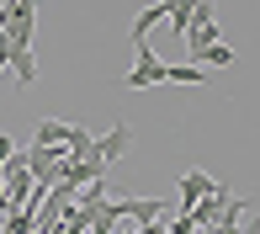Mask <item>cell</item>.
I'll return each mask as SVG.
<instances>
[{"label":"cell","mask_w":260,"mask_h":234,"mask_svg":"<svg viewBox=\"0 0 260 234\" xmlns=\"http://www.w3.org/2000/svg\"><path fill=\"white\" fill-rule=\"evenodd\" d=\"M0 75H11V69H6V58H0Z\"/></svg>","instance_id":"4fadbf2b"},{"label":"cell","mask_w":260,"mask_h":234,"mask_svg":"<svg viewBox=\"0 0 260 234\" xmlns=\"http://www.w3.org/2000/svg\"><path fill=\"white\" fill-rule=\"evenodd\" d=\"M127 144H133V128H127V123H117L112 133H101L96 144H90V155H96L101 165H117V160L127 155Z\"/></svg>","instance_id":"3957f363"},{"label":"cell","mask_w":260,"mask_h":234,"mask_svg":"<svg viewBox=\"0 0 260 234\" xmlns=\"http://www.w3.org/2000/svg\"><path fill=\"white\" fill-rule=\"evenodd\" d=\"M11 155H16V144H11V138L0 133V170H6V160H11Z\"/></svg>","instance_id":"30bf717a"},{"label":"cell","mask_w":260,"mask_h":234,"mask_svg":"<svg viewBox=\"0 0 260 234\" xmlns=\"http://www.w3.org/2000/svg\"><path fill=\"white\" fill-rule=\"evenodd\" d=\"M165 21H170V32L186 38V32H191V0H170V16H165Z\"/></svg>","instance_id":"52a82bcc"},{"label":"cell","mask_w":260,"mask_h":234,"mask_svg":"<svg viewBox=\"0 0 260 234\" xmlns=\"http://www.w3.org/2000/svg\"><path fill=\"white\" fill-rule=\"evenodd\" d=\"M202 64H170V85H202Z\"/></svg>","instance_id":"ba28073f"},{"label":"cell","mask_w":260,"mask_h":234,"mask_svg":"<svg viewBox=\"0 0 260 234\" xmlns=\"http://www.w3.org/2000/svg\"><path fill=\"white\" fill-rule=\"evenodd\" d=\"M117 234H138V224H122V229H117Z\"/></svg>","instance_id":"7c38bea8"},{"label":"cell","mask_w":260,"mask_h":234,"mask_svg":"<svg viewBox=\"0 0 260 234\" xmlns=\"http://www.w3.org/2000/svg\"><path fill=\"white\" fill-rule=\"evenodd\" d=\"M170 234H197V224H191V213H175V218H170Z\"/></svg>","instance_id":"9c48e42d"},{"label":"cell","mask_w":260,"mask_h":234,"mask_svg":"<svg viewBox=\"0 0 260 234\" xmlns=\"http://www.w3.org/2000/svg\"><path fill=\"white\" fill-rule=\"evenodd\" d=\"M11 213V197H6V175H0V218Z\"/></svg>","instance_id":"8fae6325"},{"label":"cell","mask_w":260,"mask_h":234,"mask_svg":"<svg viewBox=\"0 0 260 234\" xmlns=\"http://www.w3.org/2000/svg\"><path fill=\"white\" fill-rule=\"evenodd\" d=\"M122 85H127V91L170 85V58H159L154 48H149V38H144V43H133V69L122 75Z\"/></svg>","instance_id":"6da1fadb"},{"label":"cell","mask_w":260,"mask_h":234,"mask_svg":"<svg viewBox=\"0 0 260 234\" xmlns=\"http://www.w3.org/2000/svg\"><path fill=\"white\" fill-rule=\"evenodd\" d=\"M229 202H234V186H229V181H218V186L202 197V202H191L186 213H191V224H197V229H218V218H223V208H229Z\"/></svg>","instance_id":"7a4b0ae2"},{"label":"cell","mask_w":260,"mask_h":234,"mask_svg":"<svg viewBox=\"0 0 260 234\" xmlns=\"http://www.w3.org/2000/svg\"><path fill=\"white\" fill-rule=\"evenodd\" d=\"M165 16H170V0H154V6H144V11L133 16V43H144V38H149V32L159 27Z\"/></svg>","instance_id":"5b68a950"},{"label":"cell","mask_w":260,"mask_h":234,"mask_svg":"<svg viewBox=\"0 0 260 234\" xmlns=\"http://www.w3.org/2000/svg\"><path fill=\"white\" fill-rule=\"evenodd\" d=\"M234 58H239V53H234L229 43L218 38V43H207V48L197 53V58H186V64H212V69H234Z\"/></svg>","instance_id":"8992f818"},{"label":"cell","mask_w":260,"mask_h":234,"mask_svg":"<svg viewBox=\"0 0 260 234\" xmlns=\"http://www.w3.org/2000/svg\"><path fill=\"white\" fill-rule=\"evenodd\" d=\"M212 186H218V181H212L207 170H186V175H181V202H175V213H186L191 202H202Z\"/></svg>","instance_id":"277c9868"}]
</instances>
